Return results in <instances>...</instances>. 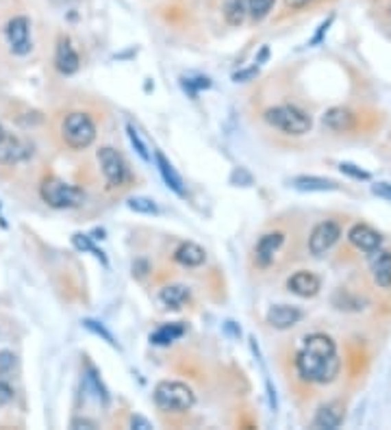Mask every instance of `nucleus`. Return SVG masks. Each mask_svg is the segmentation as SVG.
Instances as JSON below:
<instances>
[{
    "label": "nucleus",
    "instance_id": "f257e3e1",
    "mask_svg": "<svg viewBox=\"0 0 391 430\" xmlns=\"http://www.w3.org/2000/svg\"><path fill=\"white\" fill-rule=\"evenodd\" d=\"M298 376L313 385H329L333 383L339 370H342V359L337 355V344L329 335L313 333L305 339L296 357Z\"/></svg>",
    "mask_w": 391,
    "mask_h": 430
},
{
    "label": "nucleus",
    "instance_id": "f03ea898",
    "mask_svg": "<svg viewBox=\"0 0 391 430\" xmlns=\"http://www.w3.org/2000/svg\"><path fill=\"white\" fill-rule=\"evenodd\" d=\"M96 124L91 115L85 111H72L65 115L61 124V137L63 143L72 150H87L96 141Z\"/></svg>",
    "mask_w": 391,
    "mask_h": 430
},
{
    "label": "nucleus",
    "instance_id": "7ed1b4c3",
    "mask_svg": "<svg viewBox=\"0 0 391 430\" xmlns=\"http://www.w3.org/2000/svg\"><path fill=\"white\" fill-rule=\"evenodd\" d=\"M263 120L283 130L287 135H307L313 128V120L307 111H303L300 107H294V104H279V107H270L263 113Z\"/></svg>",
    "mask_w": 391,
    "mask_h": 430
},
{
    "label": "nucleus",
    "instance_id": "20e7f679",
    "mask_svg": "<svg viewBox=\"0 0 391 430\" xmlns=\"http://www.w3.org/2000/svg\"><path fill=\"white\" fill-rule=\"evenodd\" d=\"M152 398L156 407L169 413H185L196 404L193 389L178 381H161L154 387Z\"/></svg>",
    "mask_w": 391,
    "mask_h": 430
},
{
    "label": "nucleus",
    "instance_id": "39448f33",
    "mask_svg": "<svg viewBox=\"0 0 391 430\" xmlns=\"http://www.w3.org/2000/svg\"><path fill=\"white\" fill-rule=\"evenodd\" d=\"M39 195H42V200L48 206L59 208V211H63V208H76L85 200L83 189H78L76 185H70V182H65L59 176L44 178V182L39 185Z\"/></svg>",
    "mask_w": 391,
    "mask_h": 430
},
{
    "label": "nucleus",
    "instance_id": "423d86ee",
    "mask_svg": "<svg viewBox=\"0 0 391 430\" xmlns=\"http://www.w3.org/2000/svg\"><path fill=\"white\" fill-rule=\"evenodd\" d=\"M96 156H98V163L102 169V176H104V180H107V187H111V189L124 187L128 182V165L124 161V156L111 146H102L96 152Z\"/></svg>",
    "mask_w": 391,
    "mask_h": 430
},
{
    "label": "nucleus",
    "instance_id": "0eeeda50",
    "mask_svg": "<svg viewBox=\"0 0 391 430\" xmlns=\"http://www.w3.org/2000/svg\"><path fill=\"white\" fill-rule=\"evenodd\" d=\"M5 37L9 42V48L13 55L18 57H24L29 55L33 50V44H31V20L26 16H16L11 18L5 26Z\"/></svg>",
    "mask_w": 391,
    "mask_h": 430
},
{
    "label": "nucleus",
    "instance_id": "6e6552de",
    "mask_svg": "<svg viewBox=\"0 0 391 430\" xmlns=\"http://www.w3.org/2000/svg\"><path fill=\"white\" fill-rule=\"evenodd\" d=\"M342 237V228H339L337 222L326 219L322 224L313 228L311 237H309V252L313 256H322L324 252H329L331 248L337 243V239Z\"/></svg>",
    "mask_w": 391,
    "mask_h": 430
},
{
    "label": "nucleus",
    "instance_id": "1a4fd4ad",
    "mask_svg": "<svg viewBox=\"0 0 391 430\" xmlns=\"http://www.w3.org/2000/svg\"><path fill=\"white\" fill-rule=\"evenodd\" d=\"M55 68L65 74V76H72L78 72L81 68V57H78V52L74 50L70 37L61 35L57 39V48H55Z\"/></svg>",
    "mask_w": 391,
    "mask_h": 430
},
{
    "label": "nucleus",
    "instance_id": "9d476101",
    "mask_svg": "<svg viewBox=\"0 0 391 430\" xmlns=\"http://www.w3.org/2000/svg\"><path fill=\"white\" fill-rule=\"evenodd\" d=\"M285 241V235L283 232H265L263 237L259 239L257 248H254V263L261 267V270H265L274 263V256L279 254L281 250V246Z\"/></svg>",
    "mask_w": 391,
    "mask_h": 430
},
{
    "label": "nucleus",
    "instance_id": "9b49d317",
    "mask_svg": "<svg viewBox=\"0 0 391 430\" xmlns=\"http://www.w3.org/2000/svg\"><path fill=\"white\" fill-rule=\"evenodd\" d=\"M29 156H31L29 143H24L20 137H13L9 133L3 135V139H0V163L16 165V163L26 161Z\"/></svg>",
    "mask_w": 391,
    "mask_h": 430
},
{
    "label": "nucleus",
    "instance_id": "f8f14e48",
    "mask_svg": "<svg viewBox=\"0 0 391 430\" xmlns=\"http://www.w3.org/2000/svg\"><path fill=\"white\" fill-rule=\"evenodd\" d=\"M287 289H289L292 294H296V296H300V298H313V296L320 294L322 283L313 272L300 270V272L294 274V276H289V280H287Z\"/></svg>",
    "mask_w": 391,
    "mask_h": 430
},
{
    "label": "nucleus",
    "instance_id": "ddd939ff",
    "mask_svg": "<svg viewBox=\"0 0 391 430\" xmlns=\"http://www.w3.org/2000/svg\"><path fill=\"white\" fill-rule=\"evenodd\" d=\"M348 239H350L352 246L359 248V250H363V252H374L383 243L381 232H376L368 224H355L352 226L350 232H348Z\"/></svg>",
    "mask_w": 391,
    "mask_h": 430
},
{
    "label": "nucleus",
    "instance_id": "4468645a",
    "mask_svg": "<svg viewBox=\"0 0 391 430\" xmlns=\"http://www.w3.org/2000/svg\"><path fill=\"white\" fill-rule=\"evenodd\" d=\"M268 324L272 329H279V331H285V329H292L296 326L300 320H303V311L292 307V304H274L268 315H265Z\"/></svg>",
    "mask_w": 391,
    "mask_h": 430
},
{
    "label": "nucleus",
    "instance_id": "2eb2a0df",
    "mask_svg": "<svg viewBox=\"0 0 391 430\" xmlns=\"http://www.w3.org/2000/svg\"><path fill=\"white\" fill-rule=\"evenodd\" d=\"M174 261L180 263L182 267H200L206 261L204 248L193 243V241H182L176 250H174Z\"/></svg>",
    "mask_w": 391,
    "mask_h": 430
},
{
    "label": "nucleus",
    "instance_id": "dca6fc26",
    "mask_svg": "<svg viewBox=\"0 0 391 430\" xmlns=\"http://www.w3.org/2000/svg\"><path fill=\"white\" fill-rule=\"evenodd\" d=\"M344 422V404L342 402H329L320 407V411L316 413V420H313V426L316 428H329L335 430Z\"/></svg>",
    "mask_w": 391,
    "mask_h": 430
},
{
    "label": "nucleus",
    "instance_id": "f3484780",
    "mask_svg": "<svg viewBox=\"0 0 391 430\" xmlns=\"http://www.w3.org/2000/svg\"><path fill=\"white\" fill-rule=\"evenodd\" d=\"M322 122L326 128L335 130V133H346V130H350L352 126H355V113H352L350 109H344V107H333L324 113Z\"/></svg>",
    "mask_w": 391,
    "mask_h": 430
},
{
    "label": "nucleus",
    "instance_id": "a211bd4d",
    "mask_svg": "<svg viewBox=\"0 0 391 430\" xmlns=\"http://www.w3.org/2000/svg\"><path fill=\"white\" fill-rule=\"evenodd\" d=\"M154 161H156V167H159V174H161L165 185L172 189L174 193L185 195V185H182V178H180V174L174 169V165L165 159V154L156 150L154 152Z\"/></svg>",
    "mask_w": 391,
    "mask_h": 430
},
{
    "label": "nucleus",
    "instance_id": "6ab92c4d",
    "mask_svg": "<svg viewBox=\"0 0 391 430\" xmlns=\"http://www.w3.org/2000/svg\"><path fill=\"white\" fill-rule=\"evenodd\" d=\"M376 252V250H374ZM372 276L381 289H391V252H376L372 259Z\"/></svg>",
    "mask_w": 391,
    "mask_h": 430
},
{
    "label": "nucleus",
    "instance_id": "aec40b11",
    "mask_svg": "<svg viewBox=\"0 0 391 430\" xmlns=\"http://www.w3.org/2000/svg\"><path fill=\"white\" fill-rule=\"evenodd\" d=\"M159 302L165 309H180L182 304L189 302V289L185 285H167L159 294Z\"/></svg>",
    "mask_w": 391,
    "mask_h": 430
},
{
    "label": "nucleus",
    "instance_id": "412c9836",
    "mask_svg": "<svg viewBox=\"0 0 391 430\" xmlns=\"http://www.w3.org/2000/svg\"><path fill=\"white\" fill-rule=\"evenodd\" d=\"M185 324L180 322H172V324H163L159 326L152 335H150V342L154 346H169L172 342H176V339H180L182 335H185Z\"/></svg>",
    "mask_w": 391,
    "mask_h": 430
},
{
    "label": "nucleus",
    "instance_id": "4be33fe9",
    "mask_svg": "<svg viewBox=\"0 0 391 430\" xmlns=\"http://www.w3.org/2000/svg\"><path fill=\"white\" fill-rule=\"evenodd\" d=\"M292 185L298 191H335V189H339L335 180L320 178V176H296L292 180Z\"/></svg>",
    "mask_w": 391,
    "mask_h": 430
},
{
    "label": "nucleus",
    "instance_id": "5701e85b",
    "mask_svg": "<svg viewBox=\"0 0 391 430\" xmlns=\"http://www.w3.org/2000/svg\"><path fill=\"white\" fill-rule=\"evenodd\" d=\"M222 13H224V20L228 26H241L248 18V5L246 0H224Z\"/></svg>",
    "mask_w": 391,
    "mask_h": 430
},
{
    "label": "nucleus",
    "instance_id": "b1692460",
    "mask_svg": "<svg viewBox=\"0 0 391 430\" xmlns=\"http://www.w3.org/2000/svg\"><path fill=\"white\" fill-rule=\"evenodd\" d=\"M72 243H74L76 250H81V252H91V254H94V256L100 261L102 265H107V256H104V252L98 250V248L94 246V241H91L89 235H83V232L72 235Z\"/></svg>",
    "mask_w": 391,
    "mask_h": 430
},
{
    "label": "nucleus",
    "instance_id": "393cba45",
    "mask_svg": "<svg viewBox=\"0 0 391 430\" xmlns=\"http://www.w3.org/2000/svg\"><path fill=\"white\" fill-rule=\"evenodd\" d=\"M274 3H276V0H246V5H248V18H250L252 22L265 20L270 16Z\"/></svg>",
    "mask_w": 391,
    "mask_h": 430
},
{
    "label": "nucleus",
    "instance_id": "a878e982",
    "mask_svg": "<svg viewBox=\"0 0 391 430\" xmlns=\"http://www.w3.org/2000/svg\"><path fill=\"white\" fill-rule=\"evenodd\" d=\"M126 204H128L130 211H135V213H143V215H156V213H159V208H156L154 200L146 198V195H135V198H130Z\"/></svg>",
    "mask_w": 391,
    "mask_h": 430
},
{
    "label": "nucleus",
    "instance_id": "bb28decb",
    "mask_svg": "<svg viewBox=\"0 0 391 430\" xmlns=\"http://www.w3.org/2000/svg\"><path fill=\"white\" fill-rule=\"evenodd\" d=\"M126 133H128V139H130V143H133V148L137 150V154L141 156L143 161H150V152H148V146L146 143L141 141V137H139V133H137V128L133 126V124H126Z\"/></svg>",
    "mask_w": 391,
    "mask_h": 430
},
{
    "label": "nucleus",
    "instance_id": "cd10ccee",
    "mask_svg": "<svg viewBox=\"0 0 391 430\" xmlns=\"http://www.w3.org/2000/svg\"><path fill=\"white\" fill-rule=\"evenodd\" d=\"M83 326H85L87 331H91V333H94V335L102 337L104 342H107L111 348H120V346H117V342H115V337H113V335H111L107 329H104V326H102L100 322H96V320H85V322H83Z\"/></svg>",
    "mask_w": 391,
    "mask_h": 430
},
{
    "label": "nucleus",
    "instance_id": "c85d7f7f",
    "mask_svg": "<svg viewBox=\"0 0 391 430\" xmlns=\"http://www.w3.org/2000/svg\"><path fill=\"white\" fill-rule=\"evenodd\" d=\"M182 87H185L191 96L198 94L200 89H209L211 87V81L206 76H196V78H182Z\"/></svg>",
    "mask_w": 391,
    "mask_h": 430
},
{
    "label": "nucleus",
    "instance_id": "c756f323",
    "mask_svg": "<svg viewBox=\"0 0 391 430\" xmlns=\"http://www.w3.org/2000/svg\"><path fill=\"white\" fill-rule=\"evenodd\" d=\"M87 383L94 387V391H96V398L102 402V404H107L109 402V396H107V391H104V387H102V383L98 381V376H96V372L94 370H87Z\"/></svg>",
    "mask_w": 391,
    "mask_h": 430
},
{
    "label": "nucleus",
    "instance_id": "7c9ffc66",
    "mask_svg": "<svg viewBox=\"0 0 391 430\" xmlns=\"http://www.w3.org/2000/svg\"><path fill=\"white\" fill-rule=\"evenodd\" d=\"M13 368H16V355L3 350L0 352V376H9L13 372Z\"/></svg>",
    "mask_w": 391,
    "mask_h": 430
},
{
    "label": "nucleus",
    "instance_id": "2f4dec72",
    "mask_svg": "<svg viewBox=\"0 0 391 430\" xmlns=\"http://www.w3.org/2000/svg\"><path fill=\"white\" fill-rule=\"evenodd\" d=\"M339 169H342L344 174H348V176H352V178H357V180H370V178H372L370 172H365V169H361V167H357V165H352V163H342V165H339Z\"/></svg>",
    "mask_w": 391,
    "mask_h": 430
},
{
    "label": "nucleus",
    "instance_id": "473e14b6",
    "mask_svg": "<svg viewBox=\"0 0 391 430\" xmlns=\"http://www.w3.org/2000/svg\"><path fill=\"white\" fill-rule=\"evenodd\" d=\"M11 400H13V387L5 381H0V409L7 407Z\"/></svg>",
    "mask_w": 391,
    "mask_h": 430
},
{
    "label": "nucleus",
    "instance_id": "72a5a7b5",
    "mask_svg": "<svg viewBox=\"0 0 391 430\" xmlns=\"http://www.w3.org/2000/svg\"><path fill=\"white\" fill-rule=\"evenodd\" d=\"M372 191L376 195H381V198H385V200H391V185L389 182H378V185L372 187Z\"/></svg>",
    "mask_w": 391,
    "mask_h": 430
},
{
    "label": "nucleus",
    "instance_id": "f704fd0d",
    "mask_svg": "<svg viewBox=\"0 0 391 430\" xmlns=\"http://www.w3.org/2000/svg\"><path fill=\"white\" fill-rule=\"evenodd\" d=\"M70 428H98V424L94 420H87V417H76V420H72Z\"/></svg>",
    "mask_w": 391,
    "mask_h": 430
},
{
    "label": "nucleus",
    "instance_id": "c9c22d12",
    "mask_svg": "<svg viewBox=\"0 0 391 430\" xmlns=\"http://www.w3.org/2000/svg\"><path fill=\"white\" fill-rule=\"evenodd\" d=\"M313 3V0H285V7L292 9V11H298V9H305Z\"/></svg>",
    "mask_w": 391,
    "mask_h": 430
},
{
    "label": "nucleus",
    "instance_id": "e433bc0d",
    "mask_svg": "<svg viewBox=\"0 0 391 430\" xmlns=\"http://www.w3.org/2000/svg\"><path fill=\"white\" fill-rule=\"evenodd\" d=\"M130 426H133V428H141V430L152 428V424H150L148 420H143V417H139V415H133V417H130Z\"/></svg>",
    "mask_w": 391,
    "mask_h": 430
},
{
    "label": "nucleus",
    "instance_id": "4c0bfd02",
    "mask_svg": "<svg viewBox=\"0 0 391 430\" xmlns=\"http://www.w3.org/2000/svg\"><path fill=\"white\" fill-rule=\"evenodd\" d=\"M259 72V68H257V65H254V68H250V70H244V72H237V74H235L233 78H235V81H246V78H250V76H254Z\"/></svg>",
    "mask_w": 391,
    "mask_h": 430
},
{
    "label": "nucleus",
    "instance_id": "58836bf2",
    "mask_svg": "<svg viewBox=\"0 0 391 430\" xmlns=\"http://www.w3.org/2000/svg\"><path fill=\"white\" fill-rule=\"evenodd\" d=\"M331 22H333V18H331V20H326V22H322V24H320V31H318V35H316V37H313V39H311V44H318V42H320V39H322V35H324L326 31H329V26H331Z\"/></svg>",
    "mask_w": 391,
    "mask_h": 430
},
{
    "label": "nucleus",
    "instance_id": "ea45409f",
    "mask_svg": "<svg viewBox=\"0 0 391 430\" xmlns=\"http://www.w3.org/2000/svg\"><path fill=\"white\" fill-rule=\"evenodd\" d=\"M3 135H5V128H3V126H0V139H3Z\"/></svg>",
    "mask_w": 391,
    "mask_h": 430
}]
</instances>
